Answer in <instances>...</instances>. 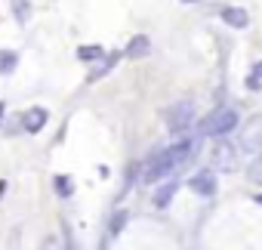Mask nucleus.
<instances>
[{"mask_svg":"<svg viewBox=\"0 0 262 250\" xmlns=\"http://www.w3.org/2000/svg\"><path fill=\"white\" fill-rule=\"evenodd\" d=\"M77 56L80 59H102V47H80Z\"/></svg>","mask_w":262,"mask_h":250,"instance_id":"nucleus-14","label":"nucleus"},{"mask_svg":"<svg viewBox=\"0 0 262 250\" xmlns=\"http://www.w3.org/2000/svg\"><path fill=\"white\" fill-rule=\"evenodd\" d=\"M191 117H194V105H191L188 99L176 102V105L167 111V127H170V133H179V130H185L188 123H191Z\"/></svg>","mask_w":262,"mask_h":250,"instance_id":"nucleus-4","label":"nucleus"},{"mask_svg":"<svg viewBox=\"0 0 262 250\" xmlns=\"http://www.w3.org/2000/svg\"><path fill=\"white\" fill-rule=\"evenodd\" d=\"M222 19H225V25H231V28H247V25H250V16H247L244 10H237V7H225V10H222Z\"/></svg>","mask_w":262,"mask_h":250,"instance_id":"nucleus-7","label":"nucleus"},{"mask_svg":"<svg viewBox=\"0 0 262 250\" xmlns=\"http://www.w3.org/2000/svg\"><path fill=\"white\" fill-rule=\"evenodd\" d=\"M16 65V53H0V71H10Z\"/></svg>","mask_w":262,"mask_h":250,"instance_id":"nucleus-15","label":"nucleus"},{"mask_svg":"<svg viewBox=\"0 0 262 250\" xmlns=\"http://www.w3.org/2000/svg\"><path fill=\"white\" fill-rule=\"evenodd\" d=\"M247 87H250V90H259V87H262V62L253 65V74L247 77Z\"/></svg>","mask_w":262,"mask_h":250,"instance_id":"nucleus-12","label":"nucleus"},{"mask_svg":"<svg viewBox=\"0 0 262 250\" xmlns=\"http://www.w3.org/2000/svg\"><path fill=\"white\" fill-rule=\"evenodd\" d=\"M247 179H250L253 185H262V158H256V161L250 164V170H247Z\"/></svg>","mask_w":262,"mask_h":250,"instance_id":"nucleus-10","label":"nucleus"},{"mask_svg":"<svg viewBox=\"0 0 262 250\" xmlns=\"http://www.w3.org/2000/svg\"><path fill=\"white\" fill-rule=\"evenodd\" d=\"M56 189L62 192V198H68V195L74 192V182H71L68 176H56Z\"/></svg>","mask_w":262,"mask_h":250,"instance_id":"nucleus-13","label":"nucleus"},{"mask_svg":"<svg viewBox=\"0 0 262 250\" xmlns=\"http://www.w3.org/2000/svg\"><path fill=\"white\" fill-rule=\"evenodd\" d=\"M185 4H198V0H185Z\"/></svg>","mask_w":262,"mask_h":250,"instance_id":"nucleus-17","label":"nucleus"},{"mask_svg":"<svg viewBox=\"0 0 262 250\" xmlns=\"http://www.w3.org/2000/svg\"><path fill=\"white\" fill-rule=\"evenodd\" d=\"M237 145H241L244 152H262V114H253L244 127H241Z\"/></svg>","mask_w":262,"mask_h":250,"instance_id":"nucleus-3","label":"nucleus"},{"mask_svg":"<svg viewBox=\"0 0 262 250\" xmlns=\"http://www.w3.org/2000/svg\"><path fill=\"white\" fill-rule=\"evenodd\" d=\"M194 155H198V142H194V139H179V142L167 145L164 152H158V155L145 164L142 179H145V182H158V179H164V176H173V173H179L188 161H194Z\"/></svg>","mask_w":262,"mask_h":250,"instance_id":"nucleus-1","label":"nucleus"},{"mask_svg":"<svg viewBox=\"0 0 262 250\" xmlns=\"http://www.w3.org/2000/svg\"><path fill=\"white\" fill-rule=\"evenodd\" d=\"M234 152H237V145H231V142H216L213 152H210L213 170H231V167H234Z\"/></svg>","mask_w":262,"mask_h":250,"instance_id":"nucleus-5","label":"nucleus"},{"mask_svg":"<svg viewBox=\"0 0 262 250\" xmlns=\"http://www.w3.org/2000/svg\"><path fill=\"white\" fill-rule=\"evenodd\" d=\"M173 192H176V185H167V189H161V192L155 195V204H158V207H167V204L173 201Z\"/></svg>","mask_w":262,"mask_h":250,"instance_id":"nucleus-11","label":"nucleus"},{"mask_svg":"<svg viewBox=\"0 0 262 250\" xmlns=\"http://www.w3.org/2000/svg\"><path fill=\"white\" fill-rule=\"evenodd\" d=\"M43 250H65V244H62V241H59V238H50V241H47V247H43Z\"/></svg>","mask_w":262,"mask_h":250,"instance_id":"nucleus-16","label":"nucleus"},{"mask_svg":"<svg viewBox=\"0 0 262 250\" xmlns=\"http://www.w3.org/2000/svg\"><path fill=\"white\" fill-rule=\"evenodd\" d=\"M188 185H191V192H198L201 198H210V195L216 192V176H213V170H201V173H194V176L188 179Z\"/></svg>","mask_w":262,"mask_h":250,"instance_id":"nucleus-6","label":"nucleus"},{"mask_svg":"<svg viewBox=\"0 0 262 250\" xmlns=\"http://www.w3.org/2000/svg\"><path fill=\"white\" fill-rule=\"evenodd\" d=\"M237 127V111L234 108H216L213 114H207L204 120H201V133L204 136H225L228 130H234Z\"/></svg>","mask_w":262,"mask_h":250,"instance_id":"nucleus-2","label":"nucleus"},{"mask_svg":"<svg viewBox=\"0 0 262 250\" xmlns=\"http://www.w3.org/2000/svg\"><path fill=\"white\" fill-rule=\"evenodd\" d=\"M47 117H50V114H47L43 108H31V111H28V114L22 117V120H25V130H31V133H37V130L43 127V123H47Z\"/></svg>","mask_w":262,"mask_h":250,"instance_id":"nucleus-8","label":"nucleus"},{"mask_svg":"<svg viewBox=\"0 0 262 250\" xmlns=\"http://www.w3.org/2000/svg\"><path fill=\"white\" fill-rule=\"evenodd\" d=\"M129 59H139V56H148V37H133L129 40V50H126Z\"/></svg>","mask_w":262,"mask_h":250,"instance_id":"nucleus-9","label":"nucleus"}]
</instances>
